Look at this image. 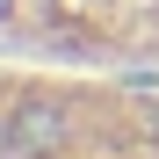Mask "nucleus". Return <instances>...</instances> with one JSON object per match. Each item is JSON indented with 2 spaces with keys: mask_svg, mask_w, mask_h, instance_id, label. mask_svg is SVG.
<instances>
[{
  "mask_svg": "<svg viewBox=\"0 0 159 159\" xmlns=\"http://www.w3.org/2000/svg\"><path fill=\"white\" fill-rule=\"evenodd\" d=\"M51 145H65V109H51V101H22L15 123H7V159H36Z\"/></svg>",
  "mask_w": 159,
  "mask_h": 159,
  "instance_id": "nucleus-1",
  "label": "nucleus"
}]
</instances>
